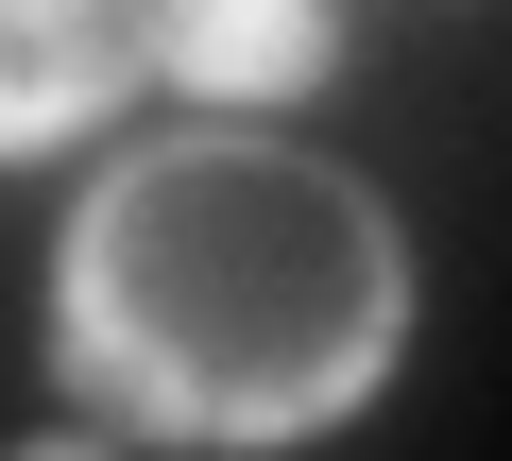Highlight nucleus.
I'll return each instance as SVG.
<instances>
[{"label":"nucleus","instance_id":"1","mask_svg":"<svg viewBox=\"0 0 512 461\" xmlns=\"http://www.w3.org/2000/svg\"><path fill=\"white\" fill-rule=\"evenodd\" d=\"M69 359L103 376V410L188 444L325 427L393 359V240L308 154H239V137L137 154L69 222Z\"/></svg>","mask_w":512,"mask_h":461},{"label":"nucleus","instance_id":"2","mask_svg":"<svg viewBox=\"0 0 512 461\" xmlns=\"http://www.w3.org/2000/svg\"><path fill=\"white\" fill-rule=\"evenodd\" d=\"M154 69L205 103H291L325 69V0H154Z\"/></svg>","mask_w":512,"mask_h":461},{"label":"nucleus","instance_id":"3","mask_svg":"<svg viewBox=\"0 0 512 461\" xmlns=\"http://www.w3.org/2000/svg\"><path fill=\"white\" fill-rule=\"evenodd\" d=\"M137 52H154V18H120V0H18V137L103 120Z\"/></svg>","mask_w":512,"mask_h":461}]
</instances>
